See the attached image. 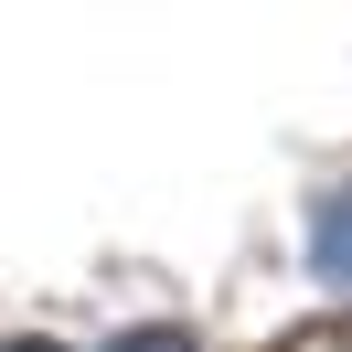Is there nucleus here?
Returning <instances> with one entry per match:
<instances>
[{
	"mask_svg": "<svg viewBox=\"0 0 352 352\" xmlns=\"http://www.w3.org/2000/svg\"><path fill=\"white\" fill-rule=\"evenodd\" d=\"M267 352H352V320L331 309V320H299L288 342H267Z\"/></svg>",
	"mask_w": 352,
	"mask_h": 352,
	"instance_id": "nucleus-2",
	"label": "nucleus"
},
{
	"mask_svg": "<svg viewBox=\"0 0 352 352\" xmlns=\"http://www.w3.org/2000/svg\"><path fill=\"white\" fill-rule=\"evenodd\" d=\"M11 352H54V342H11Z\"/></svg>",
	"mask_w": 352,
	"mask_h": 352,
	"instance_id": "nucleus-4",
	"label": "nucleus"
},
{
	"mask_svg": "<svg viewBox=\"0 0 352 352\" xmlns=\"http://www.w3.org/2000/svg\"><path fill=\"white\" fill-rule=\"evenodd\" d=\"M107 352H192V331H171V320H139V331H118Z\"/></svg>",
	"mask_w": 352,
	"mask_h": 352,
	"instance_id": "nucleus-3",
	"label": "nucleus"
},
{
	"mask_svg": "<svg viewBox=\"0 0 352 352\" xmlns=\"http://www.w3.org/2000/svg\"><path fill=\"white\" fill-rule=\"evenodd\" d=\"M309 267H320L331 288H352V192L320 203V224H309Z\"/></svg>",
	"mask_w": 352,
	"mask_h": 352,
	"instance_id": "nucleus-1",
	"label": "nucleus"
}]
</instances>
